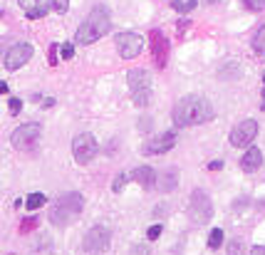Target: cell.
<instances>
[{
  "label": "cell",
  "mask_w": 265,
  "mask_h": 255,
  "mask_svg": "<svg viewBox=\"0 0 265 255\" xmlns=\"http://www.w3.org/2000/svg\"><path fill=\"white\" fill-rule=\"evenodd\" d=\"M213 104H211L206 97H201V94H188V97H183V100L176 102V107H174V124L176 127H198V124H206L213 119Z\"/></svg>",
  "instance_id": "6da1fadb"
},
{
  "label": "cell",
  "mask_w": 265,
  "mask_h": 255,
  "mask_svg": "<svg viewBox=\"0 0 265 255\" xmlns=\"http://www.w3.org/2000/svg\"><path fill=\"white\" fill-rule=\"evenodd\" d=\"M112 28V20H109V10L104 5H94L92 13L87 15L82 25L77 28V35H74V43L77 45H92L97 43L99 37H104V32H109Z\"/></svg>",
  "instance_id": "7a4b0ae2"
},
{
  "label": "cell",
  "mask_w": 265,
  "mask_h": 255,
  "mask_svg": "<svg viewBox=\"0 0 265 255\" xmlns=\"http://www.w3.org/2000/svg\"><path fill=\"white\" fill-rule=\"evenodd\" d=\"M84 208V199L77 193V191H72V193H65V196H60V199L52 203V211H50V223L52 226H70L72 221L82 213Z\"/></svg>",
  "instance_id": "3957f363"
},
{
  "label": "cell",
  "mask_w": 265,
  "mask_h": 255,
  "mask_svg": "<svg viewBox=\"0 0 265 255\" xmlns=\"http://www.w3.org/2000/svg\"><path fill=\"white\" fill-rule=\"evenodd\" d=\"M211 215H213V203H211L209 193H203L201 188H196L194 193H191V201H188V218H191V223L203 226V223L211 221Z\"/></svg>",
  "instance_id": "277c9868"
},
{
  "label": "cell",
  "mask_w": 265,
  "mask_h": 255,
  "mask_svg": "<svg viewBox=\"0 0 265 255\" xmlns=\"http://www.w3.org/2000/svg\"><path fill=\"white\" fill-rule=\"evenodd\" d=\"M126 82H129V89H131L134 102H137L139 107L149 104V100H152V77H149V72L131 70L126 74Z\"/></svg>",
  "instance_id": "5b68a950"
},
{
  "label": "cell",
  "mask_w": 265,
  "mask_h": 255,
  "mask_svg": "<svg viewBox=\"0 0 265 255\" xmlns=\"http://www.w3.org/2000/svg\"><path fill=\"white\" fill-rule=\"evenodd\" d=\"M40 134H42V127L37 122H28V124H23V127H17L13 131V146L17 151H32L37 142H40Z\"/></svg>",
  "instance_id": "8992f818"
},
{
  "label": "cell",
  "mask_w": 265,
  "mask_h": 255,
  "mask_svg": "<svg viewBox=\"0 0 265 255\" xmlns=\"http://www.w3.org/2000/svg\"><path fill=\"white\" fill-rule=\"evenodd\" d=\"M99 146H97V139L89 134V131H82V134H77L74 139H72V156H74V161L84 166V164H89L94 156H97Z\"/></svg>",
  "instance_id": "52a82bcc"
},
{
  "label": "cell",
  "mask_w": 265,
  "mask_h": 255,
  "mask_svg": "<svg viewBox=\"0 0 265 255\" xmlns=\"http://www.w3.org/2000/svg\"><path fill=\"white\" fill-rule=\"evenodd\" d=\"M109 243H112V236H109V230L102 226H94L87 230V236H84L82 241V248L84 253H92V255H102L109 250Z\"/></svg>",
  "instance_id": "ba28073f"
},
{
  "label": "cell",
  "mask_w": 265,
  "mask_h": 255,
  "mask_svg": "<svg viewBox=\"0 0 265 255\" xmlns=\"http://www.w3.org/2000/svg\"><path fill=\"white\" fill-rule=\"evenodd\" d=\"M114 45H117V52L124 60H131V57H137L144 50V37L139 32H119Z\"/></svg>",
  "instance_id": "9c48e42d"
},
{
  "label": "cell",
  "mask_w": 265,
  "mask_h": 255,
  "mask_svg": "<svg viewBox=\"0 0 265 255\" xmlns=\"http://www.w3.org/2000/svg\"><path fill=\"white\" fill-rule=\"evenodd\" d=\"M255 136H258V122H255V119H243V122L236 124L233 131H231V144H233L236 149H245V146L253 144Z\"/></svg>",
  "instance_id": "30bf717a"
},
{
  "label": "cell",
  "mask_w": 265,
  "mask_h": 255,
  "mask_svg": "<svg viewBox=\"0 0 265 255\" xmlns=\"http://www.w3.org/2000/svg\"><path fill=\"white\" fill-rule=\"evenodd\" d=\"M32 52H35V50H32V45H28V43L13 45V47L5 52V70H8V72L20 70L23 65H28V62H30Z\"/></svg>",
  "instance_id": "8fae6325"
},
{
  "label": "cell",
  "mask_w": 265,
  "mask_h": 255,
  "mask_svg": "<svg viewBox=\"0 0 265 255\" xmlns=\"http://www.w3.org/2000/svg\"><path fill=\"white\" fill-rule=\"evenodd\" d=\"M174 144H176V131H164V134H156L152 136L149 142L144 144V154H166L174 149Z\"/></svg>",
  "instance_id": "7c38bea8"
},
{
  "label": "cell",
  "mask_w": 265,
  "mask_h": 255,
  "mask_svg": "<svg viewBox=\"0 0 265 255\" xmlns=\"http://www.w3.org/2000/svg\"><path fill=\"white\" fill-rule=\"evenodd\" d=\"M260 166H263V151H260L258 146H251V149L243 154V159H240V169L253 173V171H258Z\"/></svg>",
  "instance_id": "4fadbf2b"
},
{
  "label": "cell",
  "mask_w": 265,
  "mask_h": 255,
  "mask_svg": "<svg viewBox=\"0 0 265 255\" xmlns=\"http://www.w3.org/2000/svg\"><path fill=\"white\" fill-rule=\"evenodd\" d=\"M131 179H134L144 191H152L154 186H156V171H154L152 166H139V169H134Z\"/></svg>",
  "instance_id": "5bb4252c"
},
{
  "label": "cell",
  "mask_w": 265,
  "mask_h": 255,
  "mask_svg": "<svg viewBox=\"0 0 265 255\" xmlns=\"http://www.w3.org/2000/svg\"><path fill=\"white\" fill-rule=\"evenodd\" d=\"M176 184H179V171L166 169L164 173H159V176H156V186H154V188H159V191L168 193V191H174V188H176Z\"/></svg>",
  "instance_id": "9a60e30c"
},
{
  "label": "cell",
  "mask_w": 265,
  "mask_h": 255,
  "mask_svg": "<svg viewBox=\"0 0 265 255\" xmlns=\"http://www.w3.org/2000/svg\"><path fill=\"white\" fill-rule=\"evenodd\" d=\"M152 40H154V50H156V65H164L166 62V50H168V43L166 40H161V35L154 30V35H152Z\"/></svg>",
  "instance_id": "2e32d148"
},
{
  "label": "cell",
  "mask_w": 265,
  "mask_h": 255,
  "mask_svg": "<svg viewBox=\"0 0 265 255\" xmlns=\"http://www.w3.org/2000/svg\"><path fill=\"white\" fill-rule=\"evenodd\" d=\"M253 50H255L258 55H265V25L258 28V32L253 35Z\"/></svg>",
  "instance_id": "e0dca14e"
},
{
  "label": "cell",
  "mask_w": 265,
  "mask_h": 255,
  "mask_svg": "<svg viewBox=\"0 0 265 255\" xmlns=\"http://www.w3.org/2000/svg\"><path fill=\"white\" fill-rule=\"evenodd\" d=\"M47 203V199L42 196V193H30L28 201H25V206H28V211H37V208H42Z\"/></svg>",
  "instance_id": "ac0fdd59"
},
{
  "label": "cell",
  "mask_w": 265,
  "mask_h": 255,
  "mask_svg": "<svg viewBox=\"0 0 265 255\" xmlns=\"http://www.w3.org/2000/svg\"><path fill=\"white\" fill-rule=\"evenodd\" d=\"M221 245H223V230H221V228H213L209 236V248L211 250H218Z\"/></svg>",
  "instance_id": "d6986e66"
},
{
  "label": "cell",
  "mask_w": 265,
  "mask_h": 255,
  "mask_svg": "<svg viewBox=\"0 0 265 255\" xmlns=\"http://www.w3.org/2000/svg\"><path fill=\"white\" fill-rule=\"evenodd\" d=\"M196 5H198V0H186V3H181V0H174V8H176L179 13H191Z\"/></svg>",
  "instance_id": "ffe728a7"
},
{
  "label": "cell",
  "mask_w": 265,
  "mask_h": 255,
  "mask_svg": "<svg viewBox=\"0 0 265 255\" xmlns=\"http://www.w3.org/2000/svg\"><path fill=\"white\" fill-rule=\"evenodd\" d=\"M240 3H243L251 13H263L265 10V0H240Z\"/></svg>",
  "instance_id": "44dd1931"
},
{
  "label": "cell",
  "mask_w": 265,
  "mask_h": 255,
  "mask_svg": "<svg viewBox=\"0 0 265 255\" xmlns=\"http://www.w3.org/2000/svg\"><path fill=\"white\" fill-rule=\"evenodd\" d=\"M50 8H52L55 13L65 15L67 13V8H70V0H50Z\"/></svg>",
  "instance_id": "7402d4cb"
},
{
  "label": "cell",
  "mask_w": 265,
  "mask_h": 255,
  "mask_svg": "<svg viewBox=\"0 0 265 255\" xmlns=\"http://www.w3.org/2000/svg\"><path fill=\"white\" fill-rule=\"evenodd\" d=\"M228 255H245V245H243V241H231L228 243Z\"/></svg>",
  "instance_id": "603a6c76"
},
{
  "label": "cell",
  "mask_w": 265,
  "mask_h": 255,
  "mask_svg": "<svg viewBox=\"0 0 265 255\" xmlns=\"http://www.w3.org/2000/svg\"><path fill=\"white\" fill-rule=\"evenodd\" d=\"M17 3H20V8H23L25 13H32L35 8H40L42 5V0H17Z\"/></svg>",
  "instance_id": "cb8c5ba5"
},
{
  "label": "cell",
  "mask_w": 265,
  "mask_h": 255,
  "mask_svg": "<svg viewBox=\"0 0 265 255\" xmlns=\"http://www.w3.org/2000/svg\"><path fill=\"white\" fill-rule=\"evenodd\" d=\"M126 181H129V179H126L124 173H119V176L114 179V184H112V191H114V193H119V191H122V188L126 186Z\"/></svg>",
  "instance_id": "d4e9b609"
},
{
  "label": "cell",
  "mask_w": 265,
  "mask_h": 255,
  "mask_svg": "<svg viewBox=\"0 0 265 255\" xmlns=\"http://www.w3.org/2000/svg\"><path fill=\"white\" fill-rule=\"evenodd\" d=\"M32 228H37V218H35V215H32V218H25V221L20 223V230H23V233H30Z\"/></svg>",
  "instance_id": "484cf974"
},
{
  "label": "cell",
  "mask_w": 265,
  "mask_h": 255,
  "mask_svg": "<svg viewBox=\"0 0 265 255\" xmlns=\"http://www.w3.org/2000/svg\"><path fill=\"white\" fill-rule=\"evenodd\" d=\"M47 8H50V3H47V5H45V3H42L40 8H35V10H32V13H25L30 17V20H37V17H42V15L47 13Z\"/></svg>",
  "instance_id": "4316f807"
},
{
  "label": "cell",
  "mask_w": 265,
  "mask_h": 255,
  "mask_svg": "<svg viewBox=\"0 0 265 255\" xmlns=\"http://www.w3.org/2000/svg\"><path fill=\"white\" fill-rule=\"evenodd\" d=\"M72 55H74V47H72V43L60 45V57H65V60H72Z\"/></svg>",
  "instance_id": "83f0119b"
},
{
  "label": "cell",
  "mask_w": 265,
  "mask_h": 255,
  "mask_svg": "<svg viewBox=\"0 0 265 255\" xmlns=\"http://www.w3.org/2000/svg\"><path fill=\"white\" fill-rule=\"evenodd\" d=\"M8 109H10V114H20V109H23V102L17 100V97H10V102H8Z\"/></svg>",
  "instance_id": "f1b7e54d"
},
{
  "label": "cell",
  "mask_w": 265,
  "mask_h": 255,
  "mask_svg": "<svg viewBox=\"0 0 265 255\" xmlns=\"http://www.w3.org/2000/svg\"><path fill=\"white\" fill-rule=\"evenodd\" d=\"M57 52H60V45H50V52H47V62L55 67L57 65Z\"/></svg>",
  "instance_id": "f546056e"
},
{
  "label": "cell",
  "mask_w": 265,
  "mask_h": 255,
  "mask_svg": "<svg viewBox=\"0 0 265 255\" xmlns=\"http://www.w3.org/2000/svg\"><path fill=\"white\" fill-rule=\"evenodd\" d=\"M161 230H164V228H161V226H159V223H156V226H152V228H149V233H146V238H149V241H156V238L161 236Z\"/></svg>",
  "instance_id": "4dcf8cb0"
},
{
  "label": "cell",
  "mask_w": 265,
  "mask_h": 255,
  "mask_svg": "<svg viewBox=\"0 0 265 255\" xmlns=\"http://www.w3.org/2000/svg\"><path fill=\"white\" fill-rule=\"evenodd\" d=\"M218 169H223V161H211L209 164V171H218Z\"/></svg>",
  "instance_id": "1f68e13d"
},
{
  "label": "cell",
  "mask_w": 265,
  "mask_h": 255,
  "mask_svg": "<svg viewBox=\"0 0 265 255\" xmlns=\"http://www.w3.org/2000/svg\"><path fill=\"white\" fill-rule=\"evenodd\" d=\"M251 255H265V245H255L251 250Z\"/></svg>",
  "instance_id": "d6a6232c"
},
{
  "label": "cell",
  "mask_w": 265,
  "mask_h": 255,
  "mask_svg": "<svg viewBox=\"0 0 265 255\" xmlns=\"http://www.w3.org/2000/svg\"><path fill=\"white\" fill-rule=\"evenodd\" d=\"M42 107H45V109H50V107H55V100H45V102H42Z\"/></svg>",
  "instance_id": "836d02e7"
},
{
  "label": "cell",
  "mask_w": 265,
  "mask_h": 255,
  "mask_svg": "<svg viewBox=\"0 0 265 255\" xmlns=\"http://www.w3.org/2000/svg\"><path fill=\"white\" fill-rule=\"evenodd\" d=\"M0 94H8V85H5L3 80H0Z\"/></svg>",
  "instance_id": "e575fe53"
},
{
  "label": "cell",
  "mask_w": 265,
  "mask_h": 255,
  "mask_svg": "<svg viewBox=\"0 0 265 255\" xmlns=\"http://www.w3.org/2000/svg\"><path fill=\"white\" fill-rule=\"evenodd\" d=\"M0 15H3V13H0Z\"/></svg>",
  "instance_id": "d590c367"
}]
</instances>
